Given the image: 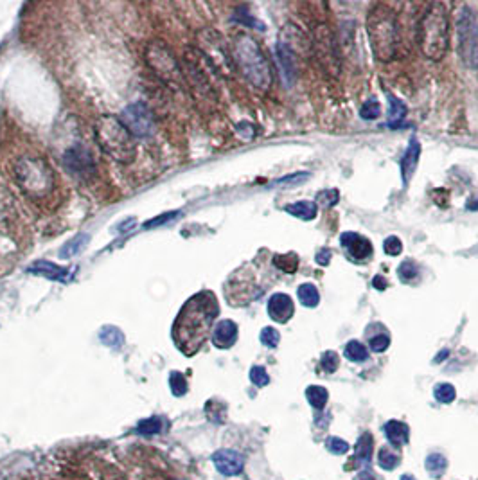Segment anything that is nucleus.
Segmentation results:
<instances>
[{
	"label": "nucleus",
	"mask_w": 478,
	"mask_h": 480,
	"mask_svg": "<svg viewBox=\"0 0 478 480\" xmlns=\"http://www.w3.org/2000/svg\"><path fill=\"white\" fill-rule=\"evenodd\" d=\"M162 430V421L159 417H148V419L139 421L137 432L142 435H157Z\"/></svg>",
	"instance_id": "obj_31"
},
{
	"label": "nucleus",
	"mask_w": 478,
	"mask_h": 480,
	"mask_svg": "<svg viewBox=\"0 0 478 480\" xmlns=\"http://www.w3.org/2000/svg\"><path fill=\"white\" fill-rule=\"evenodd\" d=\"M369 37L374 54L381 61H388L396 56L399 43V28L396 17L385 6H376L369 17Z\"/></svg>",
	"instance_id": "obj_6"
},
{
	"label": "nucleus",
	"mask_w": 478,
	"mask_h": 480,
	"mask_svg": "<svg viewBox=\"0 0 478 480\" xmlns=\"http://www.w3.org/2000/svg\"><path fill=\"white\" fill-rule=\"evenodd\" d=\"M87 236H78L76 239H72L70 243H67V247L61 250V256L63 257H68V256H74L76 252H79L83 248V243L87 241Z\"/></svg>",
	"instance_id": "obj_41"
},
{
	"label": "nucleus",
	"mask_w": 478,
	"mask_h": 480,
	"mask_svg": "<svg viewBox=\"0 0 478 480\" xmlns=\"http://www.w3.org/2000/svg\"><path fill=\"white\" fill-rule=\"evenodd\" d=\"M421 157V144L415 137L410 139V144L406 148L405 155L401 159V177H403V183H408L414 171L417 170V164H419Z\"/></svg>",
	"instance_id": "obj_14"
},
{
	"label": "nucleus",
	"mask_w": 478,
	"mask_h": 480,
	"mask_svg": "<svg viewBox=\"0 0 478 480\" xmlns=\"http://www.w3.org/2000/svg\"><path fill=\"white\" fill-rule=\"evenodd\" d=\"M338 366H340V358H338V354L335 351H326L322 354V358H320V367H322L326 372H335V370L338 369Z\"/></svg>",
	"instance_id": "obj_35"
},
{
	"label": "nucleus",
	"mask_w": 478,
	"mask_h": 480,
	"mask_svg": "<svg viewBox=\"0 0 478 480\" xmlns=\"http://www.w3.org/2000/svg\"><path fill=\"white\" fill-rule=\"evenodd\" d=\"M273 265L284 274H295L299 268V257L297 254H283V256L273 257Z\"/></svg>",
	"instance_id": "obj_28"
},
{
	"label": "nucleus",
	"mask_w": 478,
	"mask_h": 480,
	"mask_svg": "<svg viewBox=\"0 0 478 480\" xmlns=\"http://www.w3.org/2000/svg\"><path fill=\"white\" fill-rule=\"evenodd\" d=\"M329 259H331V250H328V248H322V250L317 254V263H319V265H329Z\"/></svg>",
	"instance_id": "obj_45"
},
{
	"label": "nucleus",
	"mask_w": 478,
	"mask_h": 480,
	"mask_svg": "<svg viewBox=\"0 0 478 480\" xmlns=\"http://www.w3.org/2000/svg\"><path fill=\"white\" fill-rule=\"evenodd\" d=\"M378 462H379V468H383V470H387V471H392L399 466L401 455L399 452H396V450L387 448V446H385V448L379 450Z\"/></svg>",
	"instance_id": "obj_26"
},
{
	"label": "nucleus",
	"mask_w": 478,
	"mask_h": 480,
	"mask_svg": "<svg viewBox=\"0 0 478 480\" xmlns=\"http://www.w3.org/2000/svg\"><path fill=\"white\" fill-rule=\"evenodd\" d=\"M237 340V324L232 320H219L212 330V343L218 349L232 348Z\"/></svg>",
	"instance_id": "obj_13"
},
{
	"label": "nucleus",
	"mask_w": 478,
	"mask_h": 480,
	"mask_svg": "<svg viewBox=\"0 0 478 480\" xmlns=\"http://www.w3.org/2000/svg\"><path fill=\"white\" fill-rule=\"evenodd\" d=\"M275 52H277V61L279 65H281V70H283V78L286 79V83L290 85L292 83V76L293 72H295V67H293V56H292V50L288 49L284 43H279L277 49H275Z\"/></svg>",
	"instance_id": "obj_19"
},
{
	"label": "nucleus",
	"mask_w": 478,
	"mask_h": 480,
	"mask_svg": "<svg viewBox=\"0 0 478 480\" xmlns=\"http://www.w3.org/2000/svg\"><path fill=\"white\" fill-rule=\"evenodd\" d=\"M388 346H390L388 334H378V337H372V339H370V349H372L374 352H385L388 349Z\"/></svg>",
	"instance_id": "obj_42"
},
{
	"label": "nucleus",
	"mask_w": 478,
	"mask_h": 480,
	"mask_svg": "<svg viewBox=\"0 0 478 480\" xmlns=\"http://www.w3.org/2000/svg\"><path fill=\"white\" fill-rule=\"evenodd\" d=\"M343 354H346L347 360L356 361V363H360V361H365L367 358H369V351H367V348H365L361 342H358V340L347 342L346 349H343Z\"/></svg>",
	"instance_id": "obj_25"
},
{
	"label": "nucleus",
	"mask_w": 478,
	"mask_h": 480,
	"mask_svg": "<svg viewBox=\"0 0 478 480\" xmlns=\"http://www.w3.org/2000/svg\"><path fill=\"white\" fill-rule=\"evenodd\" d=\"M340 200V192L337 189H323L317 194V207H323V209H329V207H335Z\"/></svg>",
	"instance_id": "obj_32"
},
{
	"label": "nucleus",
	"mask_w": 478,
	"mask_h": 480,
	"mask_svg": "<svg viewBox=\"0 0 478 480\" xmlns=\"http://www.w3.org/2000/svg\"><path fill=\"white\" fill-rule=\"evenodd\" d=\"M424 466H426V471H428L430 475L439 479V477L446 471L448 461L441 453H430L428 457H426V461H424Z\"/></svg>",
	"instance_id": "obj_24"
},
{
	"label": "nucleus",
	"mask_w": 478,
	"mask_h": 480,
	"mask_svg": "<svg viewBox=\"0 0 478 480\" xmlns=\"http://www.w3.org/2000/svg\"><path fill=\"white\" fill-rule=\"evenodd\" d=\"M340 245L346 250L347 257L355 263H364L372 256V245L367 238L356 232H343L340 236Z\"/></svg>",
	"instance_id": "obj_10"
},
{
	"label": "nucleus",
	"mask_w": 478,
	"mask_h": 480,
	"mask_svg": "<svg viewBox=\"0 0 478 480\" xmlns=\"http://www.w3.org/2000/svg\"><path fill=\"white\" fill-rule=\"evenodd\" d=\"M169 387H171V392L175 394V396H183V394L187 392V380L186 376L182 374V372H171L169 374Z\"/></svg>",
	"instance_id": "obj_33"
},
{
	"label": "nucleus",
	"mask_w": 478,
	"mask_h": 480,
	"mask_svg": "<svg viewBox=\"0 0 478 480\" xmlns=\"http://www.w3.org/2000/svg\"><path fill=\"white\" fill-rule=\"evenodd\" d=\"M14 180L22 191L34 200L49 197L56 186L50 166L40 157H22L14 164Z\"/></svg>",
	"instance_id": "obj_5"
},
{
	"label": "nucleus",
	"mask_w": 478,
	"mask_h": 480,
	"mask_svg": "<svg viewBox=\"0 0 478 480\" xmlns=\"http://www.w3.org/2000/svg\"><path fill=\"white\" fill-rule=\"evenodd\" d=\"M372 284H374V288L385 290L387 288V279H385V277H381V275H376V277L372 279Z\"/></svg>",
	"instance_id": "obj_47"
},
{
	"label": "nucleus",
	"mask_w": 478,
	"mask_h": 480,
	"mask_svg": "<svg viewBox=\"0 0 478 480\" xmlns=\"http://www.w3.org/2000/svg\"><path fill=\"white\" fill-rule=\"evenodd\" d=\"M374 453V439L370 434L360 435V439L355 446V455H352L351 462H347V470H352V468L365 466L369 464L370 459H372Z\"/></svg>",
	"instance_id": "obj_15"
},
{
	"label": "nucleus",
	"mask_w": 478,
	"mask_h": 480,
	"mask_svg": "<svg viewBox=\"0 0 478 480\" xmlns=\"http://www.w3.org/2000/svg\"><path fill=\"white\" fill-rule=\"evenodd\" d=\"M383 432L387 435L388 443L394 444V446H403V444L408 443V426H406L405 423H401V421H388L387 425L383 426Z\"/></svg>",
	"instance_id": "obj_16"
},
{
	"label": "nucleus",
	"mask_w": 478,
	"mask_h": 480,
	"mask_svg": "<svg viewBox=\"0 0 478 480\" xmlns=\"http://www.w3.org/2000/svg\"><path fill=\"white\" fill-rule=\"evenodd\" d=\"M419 46L426 58L442 60L450 47V17L444 4L435 2L428 8L421 20Z\"/></svg>",
	"instance_id": "obj_2"
},
{
	"label": "nucleus",
	"mask_w": 478,
	"mask_h": 480,
	"mask_svg": "<svg viewBox=\"0 0 478 480\" xmlns=\"http://www.w3.org/2000/svg\"><path fill=\"white\" fill-rule=\"evenodd\" d=\"M401 480H415V479L412 475H403L401 477Z\"/></svg>",
	"instance_id": "obj_50"
},
{
	"label": "nucleus",
	"mask_w": 478,
	"mask_h": 480,
	"mask_svg": "<svg viewBox=\"0 0 478 480\" xmlns=\"http://www.w3.org/2000/svg\"><path fill=\"white\" fill-rule=\"evenodd\" d=\"M173 216L175 214H162V218H159V220H157V218H155V220H151L150 223H146V227H155V225H162L166 220H169V218H173Z\"/></svg>",
	"instance_id": "obj_48"
},
{
	"label": "nucleus",
	"mask_w": 478,
	"mask_h": 480,
	"mask_svg": "<svg viewBox=\"0 0 478 480\" xmlns=\"http://www.w3.org/2000/svg\"><path fill=\"white\" fill-rule=\"evenodd\" d=\"M219 308L212 292H200L183 304L173 326V340L177 348L191 357L203 346L209 331L218 317Z\"/></svg>",
	"instance_id": "obj_1"
},
{
	"label": "nucleus",
	"mask_w": 478,
	"mask_h": 480,
	"mask_svg": "<svg viewBox=\"0 0 478 480\" xmlns=\"http://www.w3.org/2000/svg\"><path fill=\"white\" fill-rule=\"evenodd\" d=\"M96 137L101 150L121 164H130L137 155L135 139L115 115H103L96 123Z\"/></svg>",
	"instance_id": "obj_3"
},
{
	"label": "nucleus",
	"mask_w": 478,
	"mask_h": 480,
	"mask_svg": "<svg viewBox=\"0 0 478 480\" xmlns=\"http://www.w3.org/2000/svg\"><path fill=\"white\" fill-rule=\"evenodd\" d=\"M297 295H299V301L304 304V306L308 308H315L317 304L320 302V293L319 290H317V286L315 284H301L299 286V292H297Z\"/></svg>",
	"instance_id": "obj_23"
},
{
	"label": "nucleus",
	"mask_w": 478,
	"mask_h": 480,
	"mask_svg": "<svg viewBox=\"0 0 478 480\" xmlns=\"http://www.w3.org/2000/svg\"><path fill=\"white\" fill-rule=\"evenodd\" d=\"M121 121H123V124L133 137L148 139L155 133V117H153V112L142 101H137V103H132L130 106H126L123 110V115H121Z\"/></svg>",
	"instance_id": "obj_8"
},
{
	"label": "nucleus",
	"mask_w": 478,
	"mask_h": 480,
	"mask_svg": "<svg viewBox=\"0 0 478 480\" xmlns=\"http://www.w3.org/2000/svg\"><path fill=\"white\" fill-rule=\"evenodd\" d=\"M144 60L148 67L155 72L160 81L173 88H182L186 85L183 69L177 61L175 54L169 50L164 41H151L144 50Z\"/></svg>",
	"instance_id": "obj_7"
},
{
	"label": "nucleus",
	"mask_w": 478,
	"mask_h": 480,
	"mask_svg": "<svg viewBox=\"0 0 478 480\" xmlns=\"http://www.w3.org/2000/svg\"><path fill=\"white\" fill-rule=\"evenodd\" d=\"M306 398L310 401V405L317 410H322L326 407V403L329 399V392L326 387H320V385H311L306 389Z\"/></svg>",
	"instance_id": "obj_21"
},
{
	"label": "nucleus",
	"mask_w": 478,
	"mask_h": 480,
	"mask_svg": "<svg viewBox=\"0 0 478 480\" xmlns=\"http://www.w3.org/2000/svg\"><path fill=\"white\" fill-rule=\"evenodd\" d=\"M99 340L112 349H121L124 346L123 333L117 328H114V326H105L99 331Z\"/></svg>",
	"instance_id": "obj_22"
},
{
	"label": "nucleus",
	"mask_w": 478,
	"mask_h": 480,
	"mask_svg": "<svg viewBox=\"0 0 478 480\" xmlns=\"http://www.w3.org/2000/svg\"><path fill=\"white\" fill-rule=\"evenodd\" d=\"M293 311H295L293 301L286 293H275L268 301V315L279 324H286L293 317Z\"/></svg>",
	"instance_id": "obj_12"
},
{
	"label": "nucleus",
	"mask_w": 478,
	"mask_h": 480,
	"mask_svg": "<svg viewBox=\"0 0 478 480\" xmlns=\"http://www.w3.org/2000/svg\"><path fill=\"white\" fill-rule=\"evenodd\" d=\"M29 272L38 275H46V277H49V279H58V281H65L68 277L67 270L52 265V263H49V261H38V263H34V265L29 268Z\"/></svg>",
	"instance_id": "obj_18"
},
{
	"label": "nucleus",
	"mask_w": 478,
	"mask_h": 480,
	"mask_svg": "<svg viewBox=\"0 0 478 480\" xmlns=\"http://www.w3.org/2000/svg\"><path fill=\"white\" fill-rule=\"evenodd\" d=\"M448 354H450V352H448V351H442V352H441V354H439V357H437V358H435V361H437V363H441V361H442V360H444V358H446V357H448Z\"/></svg>",
	"instance_id": "obj_49"
},
{
	"label": "nucleus",
	"mask_w": 478,
	"mask_h": 480,
	"mask_svg": "<svg viewBox=\"0 0 478 480\" xmlns=\"http://www.w3.org/2000/svg\"><path fill=\"white\" fill-rule=\"evenodd\" d=\"M433 396H435V399H437L439 403H444V405H448V403L455 401V398H457L455 387L450 383H439L437 387L433 389Z\"/></svg>",
	"instance_id": "obj_30"
},
{
	"label": "nucleus",
	"mask_w": 478,
	"mask_h": 480,
	"mask_svg": "<svg viewBox=\"0 0 478 480\" xmlns=\"http://www.w3.org/2000/svg\"><path fill=\"white\" fill-rule=\"evenodd\" d=\"M388 105H390V121H388V126L396 128L406 115V106L403 101L397 99L396 96H390V94H388Z\"/></svg>",
	"instance_id": "obj_27"
},
{
	"label": "nucleus",
	"mask_w": 478,
	"mask_h": 480,
	"mask_svg": "<svg viewBox=\"0 0 478 480\" xmlns=\"http://www.w3.org/2000/svg\"><path fill=\"white\" fill-rule=\"evenodd\" d=\"M250 381L255 387H266L270 383V376L264 367L255 366L250 369Z\"/></svg>",
	"instance_id": "obj_37"
},
{
	"label": "nucleus",
	"mask_w": 478,
	"mask_h": 480,
	"mask_svg": "<svg viewBox=\"0 0 478 480\" xmlns=\"http://www.w3.org/2000/svg\"><path fill=\"white\" fill-rule=\"evenodd\" d=\"M234 63L255 88L266 90L272 85V70L261 47L248 34H239L232 46Z\"/></svg>",
	"instance_id": "obj_4"
},
{
	"label": "nucleus",
	"mask_w": 478,
	"mask_h": 480,
	"mask_svg": "<svg viewBox=\"0 0 478 480\" xmlns=\"http://www.w3.org/2000/svg\"><path fill=\"white\" fill-rule=\"evenodd\" d=\"M355 480H378V477L374 475L370 470H361L358 475H356Z\"/></svg>",
	"instance_id": "obj_46"
},
{
	"label": "nucleus",
	"mask_w": 478,
	"mask_h": 480,
	"mask_svg": "<svg viewBox=\"0 0 478 480\" xmlns=\"http://www.w3.org/2000/svg\"><path fill=\"white\" fill-rule=\"evenodd\" d=\"M326 448L329 450L331 453H335V455H343V453L349 452V444L346 443V441H341L340 437H329L328 443H326Z\"/></svg>",
	"instance_id": "obj_39"
},
{
	"label": "nucleus",
	"mask_w": 478,
	"mask_h": 480,
	"mask_svg": "<svg viewBox=\"0 0 478 480\" xmlns=\"http://www.w3.org/2000/svg\"><path fill=\"white\" fill-rule=\"evenodd\" d=\"M397 274H399V279L403 283H412L419 275V268H417L414 261H405V263H401Z\"/></svg>",
	"instance_id": "obj_34"
},
{
	"label": "nucleus",
	"mask_w": 478,
	"mask_h": 480,
	"mask_svg": "<svg viewBox=\"0 0 478 480\" xmlns=\"http://www.w3.org/2000/svg\"><path fill=\"white\" fill-rule=\"evenodd\" d=\"M205 412H207V417H209L212 423H225V417H227V408H225L223 403L215 401L210 399L205 407Z\"/></svg>",
	"instance_id": "obj_29"
},
{
	"label": "nucleus",
	"mask_w": 478,
	"mask_h": 480,
	"mask_svg": "<svg viewBox=\"0 0 478 480\" xmlns=\"http://www.w3.org/2000/svg\"><path fill=\"white\" fill-rule=\"evenodd\" d=\"M61 480H90L83 471L76 470V468H70V470H65Z\"/></svg>",
	"instance_id": "obj_44"
},
{
	"label": "nucleus",
	"mask_w": 478,
	"mask_h": 480,
	"mask_svg": "<svg viewBox=\"0 0 478 480\" xmlns=\"http://www.w3.org/2000/svg\"><path fill=\"white\" fill-rule=\"evenodd\" d=\"M284 210H286L288 214L295 216V218H299V220H313L315 216H317V212H319V207H317V203L315 201L310 200H301V201H295V203H290V206L284 207Z\"/></svg>",
	"instance_id": "obj_17"
},
{
	"label": "nucleus",
	"mask_w": 478,
	"mask_h": 480,
	"mask_svg": "<svg viewBox=\"0 0 478 480\" xmlns=\"http://www.w3.org/2000/svg\"><path fill=\"white\" fill-rule=\"evenodd\" d=\"M383 248H385V252H387L388 256H399L401 252H403V243H401V239L396 238V236H390V238L385 239Z\"/></svg>",
	"instance_id": "obj_40"
},
{
	"label": "nucleus",
	"mask_w": 478,
	"mask_h": 480,
	"mask_svg": "<svg viewBox=\"0 0 478 480\" xmlns=\"http://www.w3.org/2000/svg\"><path fill=\"white\" fill-rule=\"evenodd\" d=\"M212 462H215L216 470L225 477L239 475L245 468V459L241 453L234 452V450H218L212 455Z\"/></svg>",
	"instance_id": "obj_11"
},
{
	"label": "nucleus",
	"mask_w": 478,
	"mask_h": 480,
	"mask_svg": "<svg viewBox=\"0 0 478 480\" xmlns=\"http://www.w3.org/2000/svg\"><path fill=\"white\" fill-rule=\"evenodd\" d=\"M466 60L469 61V65L478 67V28L475 29L473 43H471V49H469V54L466 56Z\"/></svg>",
	"instance_id": "obj_43"
},
{
	"label": "nucleus",
	"mask_w": 478,
	"mask_h": 480,
	"mask_svg": "<svg viewBox=\"0 0 478 480\" xmlns=\"http://www.w3.org/2000/svg\"><path fill=\"white\" fill-rule=\"evenodd\" d=\"M94 470H96L101 480H128L123 471L114 464H110V462L96 461L94 462Z\"/></svg>",
	"instance_id": "obj_20"
},
{
	"label": "nucleus",
	"mask_w": 478,
	"mask_h": 480,
	"mask_svg": "<svg viewBox=\"0 0 478 480\" xmlns=\"http://www.w3.org/2000/svg\"><path fill=\"white\" fill-rule=\"evenodd\" d=\"M259 339L261 342H263V346L273 349L277 348L279 342H281V334H279L277 330H273V328H264V330L261 331Z\"/></svg>",
	"instance_id": "obj_36"
},
{
	"label": "nucleus",
	"mask_w": 478,
	"mask_h": 480,
	"mask_svg": "<svg viewBox=\"0 0 478 480\" xmlns=\"http://www.w3.org/2000/svg\"><path fill=\"white\" fill-rule=\"evenodd\" d=\"M360 114L364 119L372 121V119H376V117H379V114H381V106H379L378 101L370 99V101H367L364 106H361Z\"/></svg>",
	"instance_id": "obj_38"
},
{
	"label": "nucleus",
	"mask_w": 478,
	"mask_h": 480,
	"mask_svg": "<svg viewBox=\"0 0 478 480\" xmlns=\"http://www.w3.org/2000/svg\"><path fill=\"white\" fill-rule=\"evenodd\" d=\"M63 164L67 171H70L78 179L88 180L96 174V162L92 159L90 151L83 146H74L67 150L63 157Z\"/></svg>",
	"instance_id": "obj_9"
}]
</instances>
